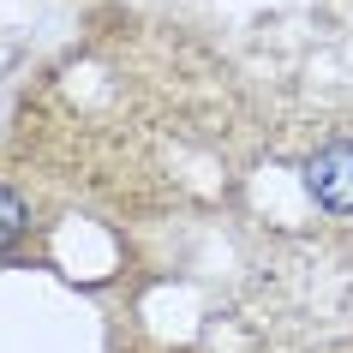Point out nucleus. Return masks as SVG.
<instances>
[{
    "mask_svg": "<svg viewBox=\"0 0 353 353\" xmlns=\"http://www.w3.org/2000/svg\"><path fill=\"white\" fill-rule=\"evenodd\" d=\"M24 222H30V216H24V198L0 186V245H12V240H19Z\"/></svg>",
    "mask_w": 353,
    "mask_h": 353,
    "instance_id": "obj_2",
    "label": "nucleus"
},
{
    "mask_svg": "<svg viewBox=\"0 0 353 353\" xmlns=\"http://www.w3.org/2000/svg\"><path fill=\"white\" fill-rule=\"evenodd\" d=\"M305 192L335 216H353V144H330L305 162Z\"/></svg>",
    "mask_w": 353,
    "mask_h": 353,
    "instance_id": "obj_1",
    "label": "nucleus"
}]
</instances>
